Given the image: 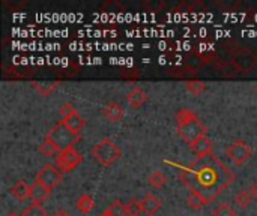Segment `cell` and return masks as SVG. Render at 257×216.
I'll list each match as a JSON object with an SVG mask.
<instances>
[{"instance_id":"obj_13","label":"cell","mask_w":257,"mask_h":216,"mask_svg":"<svg viewBox=\"0 0 257 216\" xmlns=\"http://www.w3.org/2000/svg\"><path fill=\"white\" fill-rule=\"evenodd\" d=\"M62 122L66 125V128H68L71 132H74V134H77V135L83 131V128H84V125H86V120H84L77 111H74L72 114L66 116L65 119H62Z\"/></svg>"},{"instance_id":"obj_29","label":"cell","mask_w":257,"mask_h":216,"mask_svg":"<svg viewBox=\"0 0 257 216\" xmlns=\"http://www.w3.org/2000/svg\"><path fill=\"white\" fill-rule=\"evenodd\" d=\"M51 216H72L69 212H66V210H57V212H54Z\"/></svg>"},{"instance_id":"obj_27","label":"cell","mask_w":257,"mask_h":216,"mask_svg":"<svg viewBox=\"0 0 257 216\" xmlns=\"http://www.w3.org/2000/svg\"><path fill=\"white\" fill-rule=\"evenodd\" d=\"M35 87H36V89L44 95V96H47V95H48V93L56 87V84H51V86H48V84H38V86H36V84H35Z\"/></svg>"},{"instance_id":"obj_23","label":"cell","mask_w":257,"mask_h":216,"mask_svg":"<svg viewBox=\"0 0 257 216\" xmlns=\"http://www.w3.org/2000/svg\"><path fill=\"white\" fill-rule=\"evenodd\" d=\"M21 216H47V212L41 204L32 203L21 212Z\"/></svg>"},{"instance_id":"obj_19","label":"cell","mask_w":257,"mask_h":216,"mask_svg":"<svg viewBox=\"0 0 257 216\" xmlns=\"http://www.w3.org/2000/svg\"><path fill=\"white\" fill-rule=\"evenodd\" d=\"M205 204H208L206 200L202 195L196 194V192H190V195L187 197V206L191 210H200Z\"/></svg>"},{"instance_id":"obj_5","label":"cell","mask_w":257,"mask_h":216,"mask_svg":"<svg viewBox=\"0 0 257 216\" xmlns=\"http://www.w3.org/2000/svg\"><path fill=\"white\" fill-rule=\"evenodd\" d=\"M251 153H253L251 147H250L245 141H241V140L233 141V143L226 149V155H227L229 159H230L235 165H238V167H241L242 164H245V162L251 158Z\"/></svg>"},{"instance_id":"obj_25","label":"cell","mask_w":257,"mask_h":216,"mask_svg":"<svg viewBox=\"0 0 257 216\" xmlns=\"http://www.w3.org/2000/svg\"><path fill=\"white\" fill-rule=\"evenodd\" d=\"M126 213L128 216H139L143 213V207H142V201L139 200H131L126 204Z\"/></svg>"},{"instance_id":"obj_16","label":"cell","mask_w":257,"mask_h":216,"mask_svg":"<svg viewBox=\"0 0 257 216\" xmlns=\"http://www.w3.org/2000/svg\"><path fill=\"white\" fill-rule=\"evenodd\" d=\"M148 183L154 188V189H161L166 183H167V177L161 170H154L149 176H148Z\"/></svg>"},{"instance_id":"obj_21","label":"cell","mask_w":257,"mask_h":216,"mask_svg":"<svg viewBox=\"0 0 257 216\" xmlns=\"http://www.w3.org/2000/svg\"><path fill=\"white\" fill-rule=\"evenodd\" d=\"M251 200H253V197H251V194H250V191H239L236 195H235V204L239 207V209H247L248 206H250V203H251Z\"/></svg>"},{"instance_id":"obj_7","label":"cell","mask_w":257,"mask_h":216,"mask_svg":"<svg viewBox=\"0 0 257 216\" xmlns=\"http://www.w3.org/2000/svg\"><path fill=\"white\" fill-rule=\"evenodd\" d=\"M36 182H39L41 185H44L45 188H48L50 191L53 188H56L60 182H62V173L57 170V167L51 165V164H45L36 174Z\"/></svg>"},{"instance_id":"obj_17","label":"cell","mask_w":257,"mask_h":216,"mask_svg":"<svg viewBox=\"0 0 257 216\" xmlns=\"http://www.w3.org/2000/svg\"><path fill=\"white\" fill-rule=\"evenodd\" d=\"M244 53H241L238 57H235L233 59V63H235V66L238 68V69H241V71H248V69H251L253 66H254V63H256V60H254V54H251L250 57H244L242 56Z\"/></svg>"},{"instance_id":"obj_24","label":"cell","mask_w":257,"mask_h":216,"mask_svg":"<svg viewBox=\"0 0 257 216\" xmlns=\"http://www.w3.org/2000/svg\"><path fill=\"white\" fill-rule=\"evenodd\" d=\"M212 216H236V212H235V209H233L230 204L221 203V204H218V206L214 209Z\"/></svg>"},{"instance_id":"obj_2","label":"cell","mask_w":257,"mask_h":216,"mask_svg":"<svg viewBox=\"0 0 257 216\" xmlns=\"http://www.w3.org/2000/svg\"><path fill=\"white\" fill-rule=\"evenodd\" d=\"M176 123H178V135L188 144L196 141L199 137L206 135V128L200 122V119L188 108H182L176 114Z\"/></svg>"},{"instance_id":"obj_20","label":"cell","mask_w":257,"mask_h":216,"mask_svg":"<svg viewBox=\"0 0 257 216\" xmlns=\"http://www.w3.org/2000/svg\"><path fill=\"white\" fill-rule=\"evenodd\" d=\"M185 89H187L190 93L199 96V95H202V93L206 90V86H205V83L200 81V80H188V81L185 83Z\"/></svg>"},{"instance_id":"obj_1","label":"cell","mask_w":257,"mask_h":216,"mask_svg":"<svg viewBox=\"0 0 257 216\" xmlns=\"http://www.w3.org/2000/svg\"><path fill=\"white\" fill-rule=\"evenodd\" d=\"M181 182L191 191L202 195L206 203L214 201L235 180V173L227 168L215 155L197 156L179 170Z\"/></svg>"},{"instance_id":"obj_32","label":"cell","mask_w":257,"mask_h":216,"mask_svg":"<svg viewBox=\"0 0 257 216\" xmlns=\"http://www.w3.org/2000/svg\"><path fill=\"white\" fill-rule=\"evenodd\" d=\"M254 92H256V93H257V86H256V87H254Z\"/></svg>"},{"instance_id":"obj_3","label":"cell","mask_w":257,"mask_h":216,"mask_svg":"<svg viewBox=\"0 0 257 216\" xmlns=\"http://www.w3.org/2000/svg\"><path fill=\"white\" fill-rule=\"evenodd\" d=\"M92 156L93 159L101 164L102 167H110L113 165L122 155L120 149L116 146V143L110 138H102L99 140L93 147H92Z\"/></svg>"},{"instance_id":"obj_30","label":"cell","mask_w":257,"mask_h":216,"mask_svg":"<svg viewBox=\"0 0 257 216\" xmlns=\"http://www.w3.org/2000/svg\"><path fill=\"white\" fill-rule=\"evenodd\" d=\"M6 216H21V215H18V213H15V212H9Z\"/></svg>"},{"instance_id":"obj_9","label":"cell","mask_w":257,"mask_h":216,"mask_svg":"<svg viewBox=\"0 0 257 216\" xmlns=\"http://www.w3.org/2000/svg\"><path fill=\"white\" fill-rule=\"evenodd\" d=\"M146 101H148V93L139 86L133 87L126 95V102L131 108H140Z\"/></svg>"},{"instance_id":"obj_26","label":"cell","mask_w":257,"mask_h":216,"mask_svg":"<svg viewBox=\"0 0 257 216\" xmlns=\"http://www.w3.org/2000/svg\"><path fill=\"white\" fill-rule=\"evenodd\" d=\"M74 111H75V108H74L72 104H69V102H65V104L59 108V114L62 116V119H65L66 116L72 114Z\"/></svg>"},{"instance_id":"obj_10","label":"cell","mask_w":257,"mask_h":216,"mask_svg":"<svg viewBox=\"0 0 257 216\" xmlns=\"http://www.w3.org/2000/svg\"><path fill=\"white\" fill-rule=\"evenodd\" d=\"M190 149L197 156H206V155H211L212 153V141L206 135H203V137H199L196 141H193L190 144Z\"/></svg>"},{"instance_id":"obj_18","label":"cell","mask_w":257,"mask_h":216,"mask_svg":"<svg viewBox=\"0 0 257 216\" xmlns=\"http://www.w3.org/2000/svg\"><path fill=\"white\" fill-rule=\"evenodd\" d=\"M105 212L110 216H128L126 213V204H123L120 200H113L110 206L105 209Z\"/></svg>"},{"instance_id":"obj_22","label":"cell","mask_w":257,"mask_h":216,"mask_svg":"<svg viewBox=\"0 0 257 216\" xmlns=\"http://www.w3.org/2000/svg\"><path fill=\"white\" fill-rule=\"evenodd\" d=\"M39 152L45 156V158H51V156H57V153H59V149L50 141V140H47V138H44V141L39 144Z\"/></svg>"},{"instance_id":"obj_6","label":"cell","mask_w":257,"mask_h":216,"mask_svg":"<svg viewBox=\"0 0 257 216\" xmlns=\"http://www.w3.org/2000/svg\"><path fill=\"white\" fill-rule=\"evenodd\" d=\"M80 162H81V155L74 147L59 152L54 159V164L60 173H68V171L74 170Z\"/></svg>"},{"instance_id":"obj_31","label":"cell","mask_w":257,"mask_h":216,"mask_svg":"<svg viewBox=\"0 0 257 216\" xmlns=\"http://www.w3.org/2000/svg\"><path fill=\"white\" fill-rule=\"evenodd\" d=\"M99 216H110V215H108L107 212H102V213H101V215H99Z\"/></svg>"},{"instance_id":"obj_8","label":"cell","mask_w":257,"mask_h":216,"mask_svg":"<svg viewBox=\"0 0 257 216\" xmlns=\"http://www.w3.org/2000/svg\"><path fill=\"white\" fill-rule=\"evenodd\" d=\"M125 111L122 108L120 104L117 102H108L104 108H102V116L105 117V120H108L110 123H116L119 120H122Z\"/></svg>"},{"instance_id":"obj_4","label":"cell","mask_w":257,"mask_h":216,"mask_svg":"<svg viewBox=\"0 0 257 216\" xmlns=\"http://www.w3.org/2000/svg\"><path fill=\"white\" fill-rule=\"evenodd\" d=\"M45 138L50 140V141L59 149V152L66 150V149H72L74 144L78 141V135L74 134V132H71L62 120L57 122V123L47 132Z\"/></svg>"},{"instance_id":"obj_28","label":"cell","mask_w":257,"mask_h":216,"mask_svg":"<svg viewBox=\"0 0 257 216\" xmlns=\"http://www.w3.org/2000/svg\"><path fill=\"white\" fill-rule=\"evenodd\" d=\"M248 191H250L251 197H253V198H256V200H257V180H254V182H253V183L250 185V189H248Z\"/></svg>"},{"instance_id":"obj_14","label":"cell","mask_w":257,"mask_h":216,"mask_svg":"<svg viewBox=\"0 0 257 216\" xmlns=\"http://www.w3.org/2000/svg\"><path fill=\"white\" fill-rule=\"evenodd\" d=\"M9 194H11V197H14L17 201H24V200L29 198L30 186H29L24 180H17V182L9 188Z\"/></svg>"},{"instance_id":"obj_11","label":"cell","mask_w":257,"mask_h":216,"mask_svg":"<svg viewBox=\"0 0 257 216\" xmlns=\"http://www.w3.org/2000/svg\"><path fill=\"white\" fill-rule=\"evenodd\" d=\"M50 189L48 188H45L44 185H41L39 182H33L32 185H30V194H29V198L32 200V203H36V204H41V203H44L47 198H48V195H50Z\"/></svg>"},{"instance_id":"obj_15","label":"cell","mask_w":257,"mask_h":216,"mask_svg":"<svg viewBox=\"0 0 257 216\" xmlns=\"http://www.w3.org/2000/svg\"><path fill=\"white\" fill-rule=\"evenodd\" d=\"M75 207H77V210H78L80 213L87 215V213H90L92 209L95 207V201H93V198H92L90 195L81 194V195L77 198V201H75Z\"/></svg>"},{"instance_id":"obj_12","label":"cell","mask_w":257,"mask_h":216,"mask_svg":"<svg viewBox=\"0 0 257 216\" xmlns=\"http://www.w3.org/2000/svg\"><path fill=\"white\" fill-rule=\"evenodd\" d=\"M142 207H143V213L146 216H154L160 209H161V200L154 195V194H146L142 200Z\"/></svg>"}]
</instances>
